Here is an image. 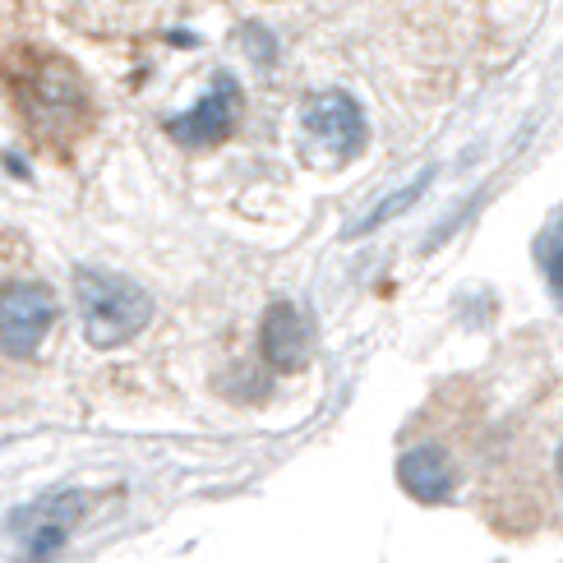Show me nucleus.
I'll return each mask as SVG.
<instances>
[{
	"label": "nucleus",
	"instance_id": "obj_4",
	"mask_svg": "<svg viewBox=\"0 0 563 563\" xmlns=\"http://www.w3.org/2000/svg\"><path fill=\"white\" fill-rule=\"evenodd\" d=\"M56 291L37 277H19L0 291V356L29 361L56 328Z\"/></svg>",
	"mask_w": 563,
	"mask_h": 563
},
{
	"label": "nucleus",
	"instance_id": "obj_6",
	"mask_svg": "<svg viewBox=\"0 0 563 563\" xmlns=\"http://www.w3.org/2000/svg\"><path fill=\"white\" fill-rule=\"evenodd\" d=\"M260 351L268 356L273 369L282 374H296L310 365L314 356V323L305 319L300 305L291 300H273L268 314H264V328H260Z\"/></svg>",
	"mask_w": 563,
	"mask_h": 563
},
{
	"label": "nucleus",
	"instance_id": "obj_2",
	"mask_svg": "<svg viewBox=\"0 0 563 563\" xmlns=\"http://www.w3.org/2000/svg\"><path fill=\"white\" fill-rule=\"evenodd\" d=\"M75 300H79L84 338L98 351L134 342L153 319V296L139 282L107 268H75Z\"/></svg>",
	"mask_w": 563,
	"mask_h": 563
},
{
	"label": "nucleus",
	"instance_id": "obj_3",
	"mask_svg": "<svg viewBox=\"0 0 563 563\" xmlns=\"http://www.w3.org/2000/svg\"><path fill=\"white\" fill-rule=\"evenodd\" d=\"M365 134H369L365 130V111L342 88L314 92V98L300 107V139H305V157H310V167L342 172L346 162H356L365 153Z\"/></svg>",
	"mask_w": 563,
	"mask_h": 563
},
{
	"label": "nucleus",
	"instance_id": "obj_9",
	"mask_svg": "<svg viewBox=\"0 0 563 563\" xmlns=\"http://www.w3.org/2000/svg\"><path fill=\"white\" fill-rule=\"evenodd\" d=\"M554 231H559V218L550 222V231H545V260H550V268H545V282H550V291L559 296V268H554Z\"/></svg>",
	"mask_w": 563,
	"mask_h": 563
},
{
	"label": "nucleus",
	"instance_id": "obj_1",
	"mask_svg": "<svg viewBox=\"0 0 563 563\" xmlns=\"http://www.w3.org/2000/svg\"><path fill=\"white\" fill-rule=\"evenodd\" d=\"M0 84L29 144L52 162H75L98 134V92L75 56L46 42H14L0 56Z\"/></svg>",
	"mask_w": 563,
	"mask_h": 563
},
{
	"label": "nucleus",
	"instance_id": "obj_8",
	"mask_svg": "<svg viewBox=\"0 0 563 563\" xmlns=\"http://www.w3.org/2000/svg\"><path fill=\"white\" fill-rule=\"evenodd\" d=\"M426 185H430V172H420V176H416V180H411V185H407V190L397 195V199H384V203H379V213H374V218H365V222H361V231L379 227V222H384V218H393V213H402V203H411V199H416L420 190H426Z\"/></svg>",
	"mask_w": 563,
	"mask_h": 563
},
{
	"label": "nucleus",
	"instance_id": "obj_7",
	"mask_svg": "<svg viewBox=\"0 0 563 563\" xmlns=\"http://www.w3.org/2000/svg\"><path fill=\"white\" fill-rule=\"evenodd\" d=\"M397 485H402L416 504H449L457 489V472L439 449L420 443V449H407L397 457Z\"/></svg>",
	"mask_w": 563,
	"mask_h": 563
},
{
	"label": "nucleus",
	"instance_id": "obj_5",
	"mask_svg": "<svg viewBox=\"0 0 563 563\" xmlns=\"http://www.w3.org/2000/svg\"><path fill=\"white\" fill-rule=\"evenodd\" d=\"M236 125H241V88H236L231 75H218L213 92H208L195 111L167 121V134L185 148H218V144H227V139L236 134Z\"/></svg>",
	"mask_w": 563,
	"mask_h": 563
}]
</instances>
